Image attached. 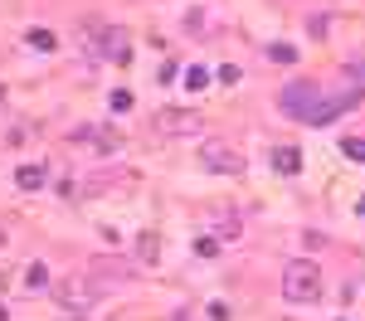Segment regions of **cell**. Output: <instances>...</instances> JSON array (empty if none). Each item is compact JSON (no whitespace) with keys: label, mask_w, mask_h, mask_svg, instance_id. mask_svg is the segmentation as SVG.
<instances>
[{"label":"cell","mask_w":365,"mask_h":321,"mask_svg":"<svg viewBox=\"0 0 365 321\" xmlns=\"http://www.w3.org/2000/svg\"><path fill=\"white\" fill-rule=\"evenodd\" d=\"M282 297H287V302H317V297H322V273H317V263H307V258L287 263V273H282Z\"/></svg>","instance_id":"obj_1"},{"label":"cell","mask_w":365,"mask_h":321,"mask_svg":"<svg viewBox=\"0 0 365 321\" xmlns=\"http://www.w3.org/2000/svg\"><path fill=\"white\" fill-rule=\"evenodd\" d=\"M277 107H282L287 117H297V122H312V112L322 107V83H287L282 98H277Z\"/></svg>","instance_id":"obj_2"},{"label":"cell","mask_w":365,"mask_h":321,"mask_svg":"<svg viewBox=\"0 0 365 321\" xmlns=\"http://www.w3.org/2000/svg\"><path fill=\"white\" fill-rule=\"evenodd\" d=\"M54 297H59L64 307H78V312H83V307H92V302H97V287H92V283H83V278L74 273V278L54 283Z\"/></svg>","instance_id":"obj_3"},{"label":"cell","mask_w":365,"mask_h":321,"mask_svg":"<svg viewBox=\"0 0 365 321\" xmlns=\"http://www.w3.org/2000/svg\"><path fill=\"white\" fill-rule=\"evenodd\" d=\"M205 166H209V171H219V176H239V171H244V156H239L234 146L209 141V146H205Z\"/></svg>","instance_id":"obj_4"},{"label":"cell","mask_w":365,"mask_h":321,"mask_svg":"<svg viewBox=\"0 0 365 321\" xmlns=\"http://www.w3.org/2000/svg\"><path fill=\"white\" fill-rule=\"evenodd\" d=\"M156 131H166V136H195L200 131V117L195 112H161L156 117Z\"/></svg>","instance_id":"obj_5"},{"label":"cell","mask_w":365,"mask_h":321,"mask_svg":"<svg viewBox=\"0 0 365 321\" xmlns=\"http://www.w3.org/2000/svg\"><path fill=\"white\" fill-rule=\"evenodd\" d=\"M268 161H273V171H282V176H297V171H302V151H297V146H273Z\"/></svg>","instance_id":"obj_6"},{"label":"cell","mask_w":365,"mask_h":321,"mask_svg":"<svg viewBox=\"0 0 365 321\" xmlns=\"http://www.w3.org/2000/svg\"><path fill=\"white\" fill-rule=\"evenodd\" d=\"M15 185H20V190H39V185H44V166L25 161V166L15 171Z\"/></svg>","instance_id":"obj_7"},{"label":"cell","mask_w":365,"mask_h":321,"mask_svg":"<svg viewBox=\"0 0 365 321\" xmlns=\"http://www.w3.org/2000/svg\"><path fill=\"white\" fill-rule=\"evenodd\" d=\"M25 44H29V49H39V54H54V49H59V39H54L49 29H29V34H25Z\"/></svg>","instance_id":"obj_8"},{"label":"cell","mask_w":365,"mask_h":321,"mask_svg":"<svg viewBox=\"0 0 365 321\" xmlns=\"http://www.w3.org/2000/svg\"><path fill=\"white\" fill-rule=\"evenodd\" d=\"M137 258H142V263H156V258H161V238H156V234H142V238H137Z\"/></svg>","instance_id":"obj_9"},{"label":"cell","mask_w":365,"mask_h":321,"mask_svg":"<svg viewBox=\"0 0 365 321\" xmlns=\"http://www.w3.org/2000/svg\"><path fill=\"white\" fill-rule=\"evenodd\" d=\"M25 287H29V292L49 287V268H44V263H29V268H25Z\"/></svg>","instance_id":"obj_10"},{"label":"cell","mask_w":365,"mask_h":321,"mask_svg":"<svg viewBox=\"0 0 365 321\" xmlns=\"http://www.w3.org/2000/svg\"><path fill=\"white\" fill-rule=\"evenodd\" d=\"M341 156H346V161H361V166H365V136H346V141H341Z\"/></svg>","instance_id":"obj_11"},{"label":"cell","mask_w":365,"mask_h":321,"mask_svg":"<svg viewBox=\"0 0 365 321\" xmlns=\"http://www.w3.org/2000/svg\"><path fill=\"white\" fill-rule=\"evenodd\" d=\"M185 88H190V93H200V88H209V73H205L200 64H190V69H185Z\"/></svg>","instance_id":"obj_12"},{"label":"cell","mask_w":365,"mask_h":321,"mask_svg":"<svg viewBox=\"0 0 365 321\" xmlns=\"http://www.w3.org/2000/svg\"><path fill=\"white\" fill-rule=\"evenodd\" d=\"M268 59H277V64H297V49H292V44H268Z\"/></svg>","instance_id":"obj_13"},{"label":"cell","mask_w":365,"mask_h":321,"mask_svg":"<svg viewBox=\"0 0 365 321\" xmlns=\"http://www.w3.org/2000/svg\"><path fill=\"white\" fill-rule=\"evenodd\" d=\"M107 107H112V112H127V107H132V93H127V88H117V93L107 98Z\"/></svg>","instance_id":"obj_14"},{"label":"cell","mask_w":365,"mask_h":321,"mask_svg":"<svg viewBox=\"0 0 365 321\" xmlns=\"http://www.w3.org/2000/svg\"><path fill=\"white\" fill-rule=\"evenodd\" d=\"M209 321H229V307H224V302H214V307H209Z\"/></svg>","instance_id":"obj_15"},{"label":"cell","mask_w":365,"mask_h":321,"mask_svg":"<svg viewBox=\"0 0 365 321\" xmlns=\"http://www.w3.org/2000/svg\"><path fill=\"white\" fill-rule=\"evenodd\" d=\"M361 214H365V200H361Z\"/></svg>","instance_id":"obj_16"}]
</instances>
